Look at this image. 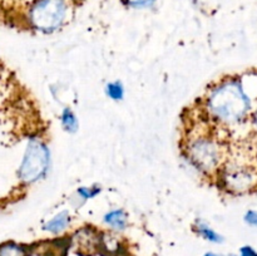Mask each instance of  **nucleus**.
Returning <instances> with one entry per match:
<instances>
[{
	"instance_id": "obj_1",
	"label": "nucleus",
	"mask_w": 257,
	"mask_h": 256,
	"mask_svg": "<svg viewBox=\"0 0 257 256\" xmlns=\"http://www.w3.org/2000/svg\"><path fill=\"white\" fill-rule=\"evenodd\" d=\"M257 98H253L242 77H228L210 88L203 100L207 120L221 128H231L251 118Z\"/></svg>"
},
{
	"instance_id": "obj_2",
	"label": "nucleus",
	"mask_w": 257,
	"mask_h": 256,
	"mask_svg": "<svg viewBox=\"0 0 257 256\" xmlns=\"http://www.w3.org/2000/svg\"><path fill=\"white\" fill-rule=\"evenodd\" d=\"M185 153L191 165L201 173L212 176L218 173L226 158L223 141L208 130H200L186 138Z\"/></svg>"
},
{
	"instance_id": "obj_3",
	"label": "nucleus",
	"mask_w": 257,
	"mask_h": 256,
	"mask_svg": "<svg viewBox=\"0 0 257 256\" xmlns=\"http://www.w3.org/2000/svg\"><path fill=\"white\" fill-rule=\"evenodd\" d=\"M67 15V0H35L29 9V22L38 32L50 34L62 27Z\"/></svg>"
},
{
	"instance_id": "obj_4",
	"label": "nucleus",
	"mask_w": 257,
	"mask_h": 256,
	"mask_svg": "<svg viewBox=\"0 0 257 256\" xmlns=\"http://www.w3.org/2000/svg\"><path fill=\"white\" fill-rule=\"evenodd\" d=\"M221 187L231 193H245L257 187V168L238 161H227L217 173Z\"/></svg>"
},
{
	"instance_id": "obj_5",
	"label": "nucleus",
	"mask_w": 257,
	"mask_h": 256,
	"mask_svg": "<svg viewBox=\"0 0 257 256\" xmlns=\"http://www.w3.org/2000/svg\"><path fill=\"white\" fill-rule=\"evenodd\" d=\"M50 163V151L43 141L32 138L25 148L18 176L24 183H34L47 175Z\"/></svg>"
},
{
	"instance_id": "obj_6",
	"label": "nucleus",
	"mask_w": 257,
	"mask_h": 256,
	"mask_svg": "<svg viewBox=\"0 0 257 256\" xmlns=\"http://www.w3.org/2000/svg\"><path fill=\"white\" fill-rule=\"evenodd\" d=\"M73 245L77 248L78 252L83 255H92L99 248L100 240L99 236L89 228H83V230L77 231L73 236Z\"/></svg>"
},
{
	"instance_id": "obj_7",
	"label": "nucleus",
	"mask_w": 257,
	"mask_h": 256,
	"mask_svg": "<svg viewBox=\"0 0 257 256\" xmlns=\"http://www.w3.org/2000/svg\"><path fill=\"white\" fill-rule=\"evenodd\" d=\"M103 222L115 231H124L128 226V216L124 210H112L103 217Z\"/></svg>"
},
{
	"instance_id": "obj_8",
	"label": "nucleus",
	"mask_w": 257,
	"mask_h": 256,
	"mask_svg": "<svg viewBox=\"0 0 257 256\" xmlns=\"http://www.w3.org/2000/svg\"><path fill=\"white\" fill-rule=\"evenodd\" d=\"M70 225V213L68 211H62V212L57 213L53 218H50L43 228L45 231L50 233H54V235H58V233H62L63 231L67 230L68 226Z\"/></svg>"
},
{
	"instance_id": "obj_9",
	"label": "nucleus",
	"mask_w": 257,
	"mask_h": 256,
	"mask_svg": "<svg viewBox=\"0 0 257 256\" xmlns=\"http://www.w3.org/2000/svg\"><path fill=\"white\" fill-rule=\"evenodd\" d=\"M193 230L196 231L198 236H201L202 238H205L206 241H210L213 243H221L223 241V237L220 233L216 232L213 228H211L205 221L197 220L193 225Z\"/></svg>"
},
{
	"instance_id": "obj_10",
	"label": "nucleus",
	"mask_w": 257,
	"mask_h": 256,
	"mask_svg": "<svg viewBox=\"0 0 257 256\" xmlns=\"http://www.w3.org/2000/svg\"><path fill=\"white\" fill-rule=\"evenodd\" d=\"M0 256H29V248L17 242H5L0 245Z\"/></svg>"
},
{
	"instance_id": "obj_11",
	"label": "nucleus",
	"mask_w": 257,
	"mask_h": 256,
	"mask_svg": "<svg viewBox=\"0 0 257 256\" xmlns=\"http://www.w3.org/2000/svg\"><path fill=\"white\" fill-rule=\"evenodd\" d=\"M60 122H62L63 128L64 131L69 133H75L79 128V123H78V118L77 115L74 114L70 108H64L60 114Z\"/></svg>"
},
{
	"instance_id": "obj_12",
	"label": "nucleus",
	"mask_w": 257,
	"mask_h": 256,
	"mask_svg": "<svg viewBox=\"0 0 257 256\" xmlns=\"http://www.w3.org/2000/svg\"><path fill=\"white\" fill-rule=\"evenodd\" d=\"M105 94L113 100H120L124 97V87H123L122 82L115 80V82H110L105 85Z\"/></svg>"
},
{
	"instance_id": "obj_13",
	"label": "nucleus",
	"mask_w": 257,
	"mask_h": 256,
	"mask_svg": "<svg viewBox=\"0 0 257 256\" xmlns=\"http://www.w3.org/2000/svg\"><path fill=\"white\" fill-rule=\"evenodd\" d=\"M99 192L100 187H98V186H95V187L94 186H92V187H79L77 190V196L84 202V201L90 200L94 196H97Z\"/></svg>"
},
{
	"instance_id": "obj_14",
	"label": "nucleus",
	"mask_w": 257,
	"mask_h": 256,
	"mask_svg": "<svg viewBox=\"0 0 257 256\" xmlns=\"http://www.w3.org/2000/svg\"><path fill=\"white\" fill-rule=\"evenodd\" d=\"M157 0H122V3L127 7L133 8V9H146L151 8Z\"/></svg>"
},
{
	"instance_id": "obj_15",
	"label": "nucleus",
	"mask_w": 257,
	"mask_h": 256,
	"mask_svg": "<svg viewBox=\"0 0 257 256\" xmlns=\"http://www.w3.org/2000/svg\"><path fill=\"white\" fill-rule=\"evenodd\" d=\"M243 220L248 226L257 227V210H248L243 216Z\"/></svg>"
},
{
	"instance_id": "obj_16",
	"label": "nucleus",
	"mask_w": 257,
	"mask_h": 256,
	"mask_svg": "<svg viewBox=\"0 0 257 256\" xmlns=\"http://www.w3.org/2000/svg\"><path fill=\"white\" fill-rule=\"evenodd\" d=\"M251 128H252V138L257 145V103L255 105V109H253L252 114H251Z\"/></svg>"
},
{
	"instance_id": "obj_17",
	"label": "nucleus",
	"mask_w": 257,
	"mask_h": 256,
	"mask_svg": "<svg viewBox=\"0 0 257 256\" xmlns=\"http://www.w3.org/2000/svg\"><path fill=\"white\" fill-rule=\"evenodd\" d=\"M240 256H257V250L253 248L252 246L245 245L240 248Z\"/></svg>"
},
{
	"instance_id": "obj_18",
	"label": "nucleus",
	"mask_w": 257,
	"mask_h": 256,
	"mask_svg": "<svg viewBox=\"0 0 257 256\" xmlns=\"http://www.w3.org/2000/svg\"><path fill=\"white\" fill-rule=\"evenodd\" d=\"M203 256H222V255H220V253H216V252H206Z\"/></svg>"
},
{
	"instance_id": "obj_19",
	"label": "nucleus",
	"mask_w": 257,
	"mask_h": 256,
	"mask_svg": "<svg viewBox=\"0 0 257 256\" xmlns=\"http://www.w3.org/2000/svg\"><path fill=\"white\" fill-rule=\"evenodd\" d=\"M227 256H240V255H236V253H230V255H227Z\"/></svg>"
}]
</instances>
